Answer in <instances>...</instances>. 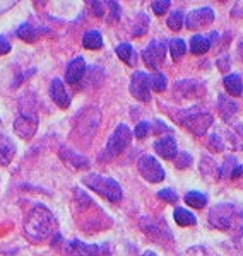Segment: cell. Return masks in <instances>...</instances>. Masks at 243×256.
<instances>
[{"label":"cell","mask_w":243,"mask_h":256,"mask_svg":"<svg viewBox=\"0 0 243 256\" xmlns=\"http://www.w3.org/2000/svg\"><path fill=\"white\" fill-rule=\"evenodd\" d=\"M55 230V217L45 205H35L28 214L24 222V234L33 242H41L48 239Z\"/></svg>","instance_id":"obj_1"},{"label":"cell","mask_w":243,"mask_h":256,"mask_svg":"<svg viewBox=\"0 0 243 256\" xmlns=\"http://www.w3.org/2000/svg\"><path fill=\"white\" fill-rule=\"evenodd\" d=\"M209 222L212 227L224 232H231L236 238L243 234V212L234 204H217L209 212Z\"/></svg>","instance_id":"obj_2"},{"label":"cell","mask_w":243,"mask_h":256,"mask_svg":"<svg viewBox=\"0 0 243 256\" xmlns=\"http://www.w3.org/2000/svg\"><path fill=\"white\" fill-rule=\"evenodd\" d=\"M82 183L89 190L96 192L98 195L106 198V200H110V202L122 200V188L113 178H106L101 174H88V176H84Z\"/></svg>","instance_id":"obj_3"},{"label":"cell","mask_w":243,"mask_h":256,"mask_svg":"<svg viewBox=\"0 0 243 256\" xmlns=\"http://www.w3.org/2000/svg\"><path fill=\"white\" fill-rule=\"evenodd\" d=\"M130 138H132V132L129 130V126L118 125L112 134V137L108 138V142H106V147L103 150V154L100 156V160H112L115 158H118L129 147Z\"/></svg>","instance_id":"obj_4"},{"label":"cell","mask_w":243,"mask_h":256,"mask_svg":"<svg viewBox=\"0 0 243 256\" xmlns=\"http://www.w3.org/2000/svg\"><path fill=\"white\" fill-rule=\"evenodd\" d=\"M178 123L187 130H190L193 135L202 137L209 130V126L212 125V116L209 113H202V111L188 110L178 114Z\"/></svg>","instance_id":"obj_5"},{"label":"cell","mask_w":243,"mask_h":256,"mask_svg":"<svg viewBox=\"0 0 243 256\" xmlns=\"http://www.w3.org/2000/svg\"><path fill=\"white\" fill-rule=\"evenodd\" d=\"M137 169L141 172V176L149 183H159L164 180V169L161 164L158 162L152 156H142L137 162Z\"/></svg>","instance_id":"obj_6"},{"label":"cell","mask_w":243,"mask_h":256,"mask_svg":"<svg viewBox=\"0 0 243 256\" xmlns=\"http://www.w3.org/2000/svg\"><path fill=\"white\" fill-rule=\"evenodd\" d=\"M144 64L151 68H159V65L163 64L166 58V41L164 40H154L149 43V46H146L142 53Z\"/></svg>","instance_id":"obj_7"},{"label":"cell","mask_w":243,"mask_h":256,"mask_svg":"<svg viewBox=\"0 0 243 256\" xmlns=\"http://www.w3.org/2000/svg\"><path fill=\"white\" fill-rule=\"evenodd\" d=\"M149 86H151V77L146 72H135L130 80V94L137 101L149 102L151 101Z\"/></svg>","instance_id":"obj_8"},{"label":"cell","mask_w":243,"mask_h":256,"mask_svg":"<svg viewBox=\"0 0 243 256\" xmlns=\"http://www.w3.org/2000/svg\"><path fill=\"white\" fill-rule=\"evenodd\" d=\"M212 20H214V10L211 7H200V9L188 12L185 24H187L188 30H199V28L212 24Z\"/></svg>","instance_id":"obj_9"},{"label":"cell","mask_w":243,"mask_h":256,"mask_svg":"<svg viewBox=\"0 0 243 256\" xmlns=\"http://www.w3.org/2000/svg\"><path fill=\"white\" fill-rule=\"evenodd\" d=\"M36 130H38V118H36V114H21L14 123V132L21 138H33Z\"/></svg>","instance_id":"obj_10"},{"label":"cell","mask_w":243,"mask_h":256,"mask_svg":"<svg viewBox=\"0 0 243 256\" xmlns=\"http://www.w3.org/2000/svg\"><path fill=\"white\" fill-rule=\"evenodd\" d=\"M98 120H100V111L94 110V108H89L88 111L81 114V120H79V137L82 140V137H89L91 138L96 132V126H98Z\"/></svg>","instance_id":"obj_11"},{"label":"cell","mask_w":243,"mask_h":256,"mask_svg":"<svg viewBox=\"0 0 243 256\" xmlns=\"http://www.w3.org/2000/svg\"><path fill=\"white\" fill-rule=\"evenodd\" d=\"M154 148L163 159H175L178 156V147H176V140L171 137V135H166V137L159 138L154 142Z\"/></svg>","instance_id":"obj_12"},{"label":"cell","mask_w":243,"mask_h":256,"mask_svg":"<svg viewBox=\"0 0 243 256\" xmlns=\"http://www.w3.org/2000/svg\"><path fill=\"white\" fill-rule=\"evenodd\" d=\"M204 92V86L197 80H188L183 79L178 84H175V94L182 98H199Z\"/></svg>","instance_id":"obj_13"},{"label":"cell","mask_w":243,"mask_h":256,"mask_svg":"<svg viewBox=\"0 0 243 256\" xmlns=\"http://www.w3.org/2000/svg\"><path fill=\"white\" fill-rule=\"evenodd\" d=\"M69 256H98L100 254V246L98 244H86L81 241H71L65 248Z\"/></svg>","instance_id":"obj_14"},{"label":"cell","mask_w":243,"mask_h":256,"mask_svg":"<svg viewBox=\"0 0 243 256\" xmlns=\"http://www.w3.org/2000/svg\"><path fill=\"white\" fill-rule=\"evenodd\" d=\"M84 72H86V62L84 58L77 56V58H74L71 64H69L67 70H65V79H67L69 84H77V82L82 79Z\"/></svg>","instance_id":"obj_15"},{"label":"cell","mask_w":243,"mask_h":256,"mask_svg":"<svg viewBox=\"0 0 243 256\" xmlns=\"http://www.w3.org/2000/svg\"><path fill=\"white\" fill-rule=\"evenodd\" d=\"M50 96L60 108H67L71 104V98L69 94L65 92V88H64V82L60 79H53L52 84H50Z\"/></svg>","instance_id":"obj_16"},{"label":"cell","mask_w":243,"mask_h":256,"mask_svg":"<svg viewBox=\"0 0 243 256\" xmlns=\"http://www.w3.org/2000/svg\"><path fill=\"white\" fill-rule=\"evenodd\" d=\"M60 158L76 169H88L89 168V160L86 158H82L81 154H77L76 150H71V148L62 147L60 148Z\"/></svg>","instance_id":"obj_17"},{"label":"cell","mask_w":243,"mask_h":256,"mask_svg":"<svg viewBox=\"0 0 243 256\" xmlns=\"http://www.w3.org/2000/svg\"><path fill=\"white\" fill-rule=\"evenodd\" d=\"M217 108H219L221 116L224 120H229L238 111V104L231 101V98H228L226 94H221L219 99H217Z\"/></svg>","instance_id":"obj_18"},{"label":"cell","mask_w":243,"mask_h":256,"mask_svg":"<svg viewBox=\"0 0 243 256\" xmlns=\"http://www.w3.org/2000/svg\"><path fill=\"white\" fill-rule=\"evenodd\" d=\"M223 84H224V89L228 90V94H231V96H241L243 82L238 74H228V76L224 77Z\"/></svg>","instance_id":"obj_19"},{"label":"cell","mask_w":243,"mask_h":256,"mask_svg":"<svg viewBox=\"0 0 243 256\" xmlns=\"http://www.w3.org/2000/svg\"><path fill=\"white\" fill-rule=\"evenodd\" d=\"M117 55H118V58L122 62H125L127 65H130V67H134V65L137 64V53H135V50L132 48V44H129V43L118 44Z\"/></svg>","instance_id":"obj_20"},{"label":"cell","mask_w":243,"mask_h":256,"mask_svg":"<svg viewBox=\"0 0 243 256\" xmlns=\"http://www.w3.org/2000/svg\"><path fill=\"white\" fill-rule=\"evenodd\" d=\"M209 48H211V40L205 36L195 34L190 38V52L193 55H204L209 52Z\"/></svg>","instance_id":"obj_21"},{"label":"cell","mask_w":243,"mask_h":256,"mask_svg":"<svg viewBox=\"0 0 243 256\" xmlns=\"http://www.w3.org/2000/svg\"><path fill=\"white\" fill-rule=\"evenodd\" d=\"M82 44H84V48H88V50H100V48H103L101 32L96 31V30L88 31L84 34V38H82Z\"/></svg>","instance_id":"obj_22"},{"label":"cell","mask_w":243,"mask_h":256,"mask_svg":"<svg viewBox=\"0 0 243 256\" xmlns=\"http://www.w3.org/2000/svg\"><path fill=\"white\" fill-rule=\"evenodd\" d=\"M173 217H175V222H176V224L182 226V227L193 226V224L197 222L195 216H193L190 210H187V208H176V210H175V214H173Z\"/></svg>","instance_id":"obj_23"},{"label":"cell","mask_w":243,"mask_h":256,"mask_svg":"<svg viewBox=\"0 0 243 256\" xmlns=\"http://www.w3.org/2000/svg\"><path fill=\"white\" fill-rule=\"evenodd\" d=\"M170 53H171V58L173 60H182L183 55L187 53V44H185V41L182 38H175L170 41Z\"/></svg>","instance_id":"obj_24"},{"label":"cell","mask_w":243,"mask_h":256,"mask_svg":"<svg viewBox=\"0 0 243 256\" xmlns=\"http://www.w3.org/2000/svg\"><path fill=\"white\" fill-rule=\"evenodd\" d=\"M16 154V148L7 140H0V166H7Z\"/></svg>","instance_id":"obj_25"},{"label":"cell","mask_w":243,"mask_h":256,"mask_svg":"<svg viewBox=\"0 0 243 256\" xmlns=\"http://www.w3.org/2000/svg\"><path fill=\"white\" fill-rule=\"evenodd\" d=\"M185 202L193 208H204L207 205V196L200 192H190L185 195Z\"/></svg>","instance_id":"obj_26"},{"label":"cell","mask_w":243,"mask_h":256,"mask_svg":"<svg viewBox=\"0 0 243 256\" xmlns=\"http://www.w3.org/2000/svg\"><path fill=\"white\" fill-rule=\"evenodd\" d=\"M18 36L21 40L28 41V43H33V41L38 40V30L31 24H23L18 30Z\"/></svg>","instance_id":"obj_27"},{"label":"cell","mask_w":243,"mask_h":256,"mask_svg":"<svg viewBox=\"0 0 243 256\" xmlns=\"http://www.w3.org/2000/svg\"><path fill=\"white\" fill-rule=\"evenodd\" d=\"M200 169H202L204 176H219L221 174V169L217 168V164L214 162L211 158H202V164H200Z\"/></svg>","instance_id":"obj_28"},{"label":"cell","mask_w":243,"mask_h":256,"mask_svg":"<svg viewBox=\"0 0 243 256\" xmlns=\"http://www.w3.org/2000/svg\"><path fill=\"white\" fill-rule=\"evenodd\" d=\"M147 30H149V18L146 14H139V18L135 19L134 36H144Z\"/></svg>","instance_id":"obj_29"},{"label":"cell","mask_w":243,"mask_h":256,"mask_svg":"<svg viewBox=\"0 0 243 256\" xmlns=\"http://www.w3.org/2000/svg\"><path fill=\"white\" fill-rule=\"evenodd\" d=\"M182 26H183V12L182 10L173 12L170 18H168V28L171 31H178L182 30Z\"/></svg>","instance_id":"obj_30"},{"label":"cell","mask_w":243,"mask_h":256,"mask_svg":"<svg viewBox=\"0 0 243 256\" xmlns=\"http://www.w3.org/2000/svg\"><path fill=\"white\" fill-rule=\"evenodd\" d=\"M236 168H238L236 159L231 158V156H228V158L224 159L223 168H219V169H221V174H223L224 178H231L233 172H234V169H236Z\"/></svg>","instance_id":"obj_31"},{"label":"cell","mask_w":243,"mask_h":256,"mask_svg":"<svg viewBox=\"0 0 243 256\" xmlns=\"http://www.w3.org/2000/svg\"><path fill=\"white\" fill-rule=\"evenodd\" d=\"M151 86L154 90H158V92H163L164 89H166V76H163L161 72H156L154 76L151 77Z\"/></svg>","instance_id":"obj_32"},{"label":"cell","mask_w":243,"mask_h":256,"mask_svg":"<svg viewBox=\"0 0 243 256\" xmlns=\"http://www.w3.org/2000/svg\"><path fill=\"white\" fill-rule=\"evenodd\" d=\"M106 6H108V9H110V14H108V18H106V20H108V22H117V20L120 19V12H122L120 4L112 0V2H108Z\"/></svg>","instance_id":"obj_33"},{"label":"cell","mask_w":243,"mask_h":256,"mask_svg":"<svg viewBox=\"0 0 243 256\" xmlns=\"http://www.w3.org/2000/svg\"><path fill=\"white\" fill-rule=\"evenodd\" d=\"M192 164V156L187 154V152H182V154H178L175 158V166L178 169H185L188 168Z\"/></svg>","instance_id":"obj_34"},{"label":"cell","mask_w":243,"mask_h":256,"mask_svg":"<svg viewBox=\"0 0 243 256\" xmlns=\"http://www.w3.org/2000/svg\"><path fill=\"white\" fill-rule=\"evenodd\" d=\"M149 123L147 122H141L137 126H135V130H134V137L135 138H139V140H142V138H146L147 135H149Z\"/></svg>","instance_id":"obj_35"},{"label":"cell","mask_w":243,"mask_h":256,"mask_svg":"<svg viewBox=\"0 0 243 256\" xmlns=\"http://www.w3.org/2000/svg\"><path fill=\"white\" fill-rule=\"evenodd\" d=\"M158 196L161 198V200L168 202V204H176V202H178V195H176V193L170 188L161 190V192L158 193Z\"/></svg>","instance_id":"obj_36"},{"label":"cell","mask_w":243,"mask_h":256,"mask_svg":"<svg viewBox=\"0 0 243 256\" xmlns=\"http://www.w3.org/2000/svg\"><path fill=\"white\" fill-rule=\"evenodd\" d=\"M170 6H171L170 0H161V2H152V6H151V7H152V12H154V14L163 16L164 12L170 9Z\"/></svg>","instance_id":"obj_37"},{"label":"cell","mask_w":243,"mask_h":256,"mask_svg":"<svg viewBox=\"0 0 243 256\" xmlns=\"http://www.w3.org/2000/svg\"><path fill=\"white\" fill-rule=\"evenodd\" d=\"M89 6H91L93 9V14L96 16V18H101L103 14H105V7H106V2H89Z\"/></svg>","instance_id":"obj_38"},{"label":"cell","mask_w":243,"mask_h":256,"mask_svg":"<svg viewBox=\"0 0 243 256\" xmlns=\"http://www.w3.org/2000/svg\"><path fill=\"white\" fill-rule=\"evenodd\" d=\"M9 52H11V41L6 36H0V56L7 55Z\"/></svg>","instance_id":"obj_39"},{"label":"cell","mask_w":243,"mask_h":256,"mask_svg":"<svg viewBox=\"0 0 243 256\" xmlns=\"http://www.w3.org/2000/svg\"><path fill=\"white\" fill-rule=\"evenodd\" d=\"M182 256H207L205 254V250L200 246H195V248H190V250H187Z\"/></svg>","instance_id":"obj_40"},{"label":"cell","mask_w":243,"mask_h":256,"mask_svg":"<svg viewBox=\"0 0 243 256\" xmlns=\"http://www.w3.org/2000/svg\"><path fill=\"white\" fill-rule=\"evenodd\" d=\"M229 56L228 55H224V56H221L219 60H217V67H219V70H223V72H226V70L229 68Z\"/></svg>","instance_id":"obj_41"},{"label":"cell","mask_w":243,"mask_h":256,"mask_svg":"<svg viewBox=\"0 0 243 256\" xmlns=\"http://www.w3.org/2000/svg\"><path fill=\"white\" fill-rule=\"evenodd\" d=\"M231 178H243V164L241 166H238L236 169H234V172H233V176Z\"/></svg>","instance_id":"obj_42"},{"label":"cell","mask_w":243,"mask_h":256,"mask_svg":"<svg viewBox=\"0 0 243 256\" xmlns=\"http://www.w3.org/2000/svg\"><path fill=\"white\" fill-rule=\"evenodd\" d=\"M142 256H158V254H156L154 251H146V253H144Z\"/></svg>","instance_id":"obj_43"},{"label":"cell","mask_w":243,"mask_h":256,"mask_svg":"<svg viewBox=\"0 0 243 256\" xmlns=\"http://www.w3.org/2000/svg\"><path fill=\"white\" fill-rule=\"evenodd\" d=\"M238 52H240V56H241V60H243V43H240V46H238Z\"/></svg>","instance_id":"obj_44"}]
</instances>
